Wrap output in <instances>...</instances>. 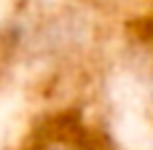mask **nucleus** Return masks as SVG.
Segmentation results:
<instances>
[]
</instances>
